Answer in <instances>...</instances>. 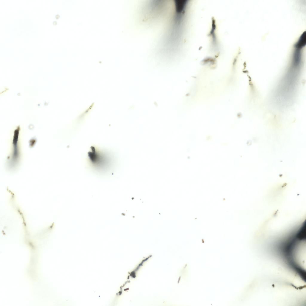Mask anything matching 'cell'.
Masks as SVG:
<instances>
[{"instance_id": "cell-2", "label": "cell", "mask_w": 306, "mask_h": 306, "mask_svg": "<svg viewBox=\"0 0 306 306\" xmlns=\"http://www.w3.org/2000/svg\"><path fill=\"white\" fill-rule=\"evenodd\" d=\"M305 35V33H303L302 36H301L296 45L297 47L301 48L305 45L306 43Z\"/></svg>"}, {"instance_id": "cell-1", "label": "cell", "mask_w": 306, "mask_h": 306, "mask_svg": "<svg viewBox=\"0 0 306 306\" xmlns=\"http://www.w3.org/2000/svg\"><path fill=\"white\" fill-rule=\"evenodd\" d=\"M91 151L88 153V157L90 164L97 169H104L108 167L110 163L111 157L95 147L91 146Z\"/></svg>"}]
</instances>
